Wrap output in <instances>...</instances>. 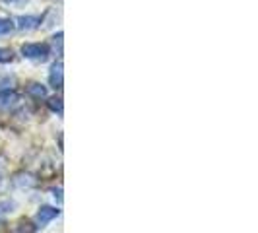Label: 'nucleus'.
<instances>
[{"label":"nucleus","instance_id":"f257e3e1","mask_svg":"<svg viewBox=\"0 0 258 233\" xmlns=\"http://www.w3.org/2000/svg\"><path fill=\"white\" fill-rule=\"evenodd\" d=\"M49 47L45 43H26L22 45V54L26 59H31V61H47L49 59Z\"/></svg>","mask_w":258,"mask_h":233},{"label":"nucleus","instance_id":"f03ea898","mask_svg":"<svg viewBox=\"0 0 258 233\" xmlns=\"http://www.w3.org/2000/svg\"><path fill=\"white\" fill-rule=\"evenodd\" d=\"M12 185L16 189H35L39 185L37 177L35 175H31L29 171H20V173H16L12 177Z\"/></svg>","mask_w":258,"mask_h":233},{"label":"nucleus","instance_id":"7ed1b4c3","mask_svg":"<svg viewBox=\"0 0 258 233\" xmlns=\"http://www.w3.org/2000/svg\"><path fill=\"white\" fill-rule=\"evenodd\" d=\"M60 214V210H56V208L52 206H41L39 208V212L35 214V227H45L49 221H52L56 216Z\"/></svg>","mask_w":258,"mask_h":233},{"label":"nucleus","instance_id":"20e7f679","mask_svg":"<svg viewBox=\"0 0 258 233\" xmlns=\"http://www.w3.org/2000/svg\"><path fill=\"white\" fill-rule=\"evenodd\" d=\"M49 84H51L54 90H60V88H62V84H64V65H62V61H56V63L51 66Z\"/></svg>","mask_w":258,"mask_h":233},{"label":"nucleus","instance_id":"39448f33","mask_svg":"<svg viewBox=\"0 0 258 233\" xmlns=\"http://www.w3.org/2000/svg\"><path fill=\"white\" fill-rule=\"evenodd\" d=\"M41 24H43L41 16H18L14 26L20 27V29H26V31H31V29H37Z\"/></svg>","mask_w":258,"mask_h":233},{"label":"nucleus","instance_id":"423d86ee","mask_svg":"<svg viewBox=\"0 0 258 233\" xmlns=\"http://www.w3.org/2000/svg\"><path fill=\"white\" fill-rule=\"evenodd\" d=\"M20 105V95L16 93V91H4V93H0V109L2 111H10L14 107H18Z\"/></svg>","mask_w":258,"mask_h":233},{"label":"nucleus","instance_id":"0eeeda50","mask_svg":"<svg viewBox=\"0 0 258 233\" xmlns=\"http://www.w3.org/2000/svg\"><path fill=\"white\" fill-rule=\"evenodd\" d=\"M27 93H29L31 97H35V99H45V97H47V88H45L43 84L31 82V84L27 86Z\"/></svg>","mask_w":258,"mask_h":233},{"label":"nucleus","instance_id":"6e6552de","mask_svg":"<svg viewBox=\"0 0 258 233\" xmlns=\"http://www.w3.org/2000/svg\"><path fill=\"white\" fill-rule=\"evenodd\" d=\"M8 185H10V177H8V167H6V163H4V157L0 155V194L6 193Z\"/></svg>","mask_w":258,"mask_h":233},{"label":"nucleus","instance_id":"1a4fd4ad","mask_svg":"<svg viewBox=\"0 0 258 233\" xmlns=\"http://www.w3.org/2000/svg\"><path fill=\"white\" fill-rule=\"evenodd\" d=\"M16 233H35V225L29 220H20L16 223Z\"/></svg>","mask_w":258,"mask_h":233},{"label":"nucleus","instance_id":"9d476101","mask_svg":"<svg viewBox=\"0 0 258 233\" xmlns=\"http://www.w3.org/2000/svg\"><path fill=\"white\" fill-rule=\"evenodd\" d=\"M47 107L51 109L52 113L62 115V99H60V97H56V95H54V97H49V99H47Z\"/></svg>","mask_w":258,"mask_h":233},{"label":"nucleus","instance_id":"9b49d317","mask_svg":"<svg viewBox=\"0 0 258 233\" xmlns=\"http://www.w3.org/2000/svg\"><path fill=\"white\" fill-rule=\"evenodd\" d=\"M14 22L8 18H0V35H8L10 31H14Z\"/></svg>","mask_w":258,"mask_h":233},{"label":"nucleus","instance_id":"f8f14e48","mask_svg":"<svg viewBox=\"0 0 258 233\" xmlns=\"http://www.w3.org/2000/svg\"><path fill=\"white\" fill-rule=\"evenodd\" d=\"M16 204H14V200H0V216H8V214H12Z\"/></svg>","mask_w":258,"mask_h":233},{"label":"nucleus","instance_id":"ddd939ff","mask_svg":"<svg viewBox=\"0 0 258 233\" xmlns=\"http://www.w3.org/2000/svg\"><path fill=\"white\" fill-rule=\"evenodd\" d=\"M14 61V51L12 49H6V47H0V63L6 65V63H12Z\"/></svg>","mask_w":258,"mask_h":233},{"label":"nucleus","instance_id":"4468645a","mask_svg":"<svg viewBox=\"0 0 258 233\" xmlns=\"http://www.w3.org/2000/svg\"><path fill=\"white\" fill-rule=\"evenodd\" d=\"M62 37H64V33H62V31H58V33L52 37V45H54V49L58 47V54L62 52Z\"/></svg>","mask_w":258,"mask_h":233},{"label":"nucleus","instance_id":"2eb2a0df","mask_svg":"<svg viewBox=\"0 0 258 233\" xmlns=\"http://www.w3.org/2000/svg\"><path fill=\"white\" fill-rule=\"evenodd\" d=\"M6 4H12V6H20V4H26L27 0H4Z\"/></svg>","mask_w":258,"mask_h":233},{"label":"nucleus","instance_id":"dca6fc26","mask_svg":"<svg viewBox=\"0 0 258 233\" xmlns=\"http://www.w3.org/2000/svg\"><path fill=\"white\" fill-rule=\"evenodd\" d=\"M52 193H54V198H58V202L62 200V189H54Z\"/></svg>","mask_w":258,"mask_h":233}]
</instances>
